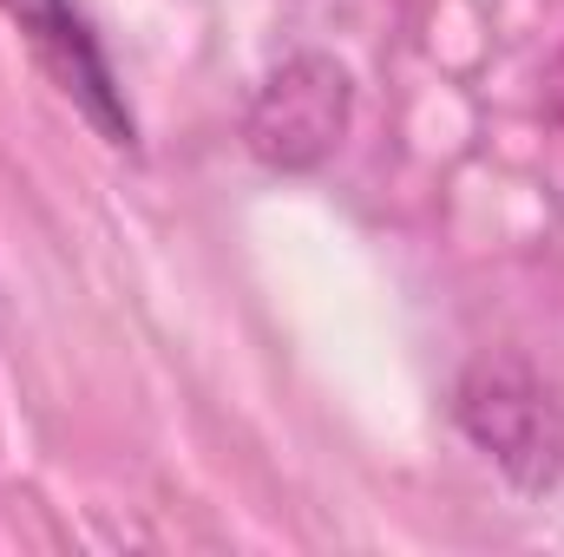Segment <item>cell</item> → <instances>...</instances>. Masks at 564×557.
Here are the masks:
<instances>
[{
	"label": "cell",
	"instance_id": "obj_1",
	"mask_svg": "<svg viewBox=\"0 0 564 557\" xmlns=\"http://www.w3.org/2000/svg\"><path fill=\"white\" fill-rule=\"evenodd\" d=\"M13 7V20H20V33L33 40V53L46 59V73L112 132V139L126 144L132 139V119L119 112V92H112V73H106V59H99V46H93V33H86V20L66 7V0H7Z\"/></svg>",
	"mask_w": 564,
	"mask_h": 557
}]
</instances>
